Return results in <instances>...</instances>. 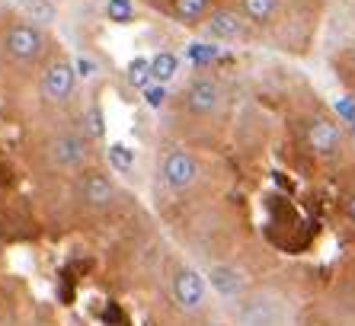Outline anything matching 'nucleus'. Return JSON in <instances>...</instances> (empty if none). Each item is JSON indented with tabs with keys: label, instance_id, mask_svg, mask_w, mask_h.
<instances>
[{
	"label": "nucleus",
	"instance_id": "6",
	"mask_svg": "<svg viewBox=\"0 0 355 326\" xmlns=\"http://www.w3.org/2000/svg\"><path fill=\"white\" fill-rule=\"evenodd\" d=\"M74 61H64V58H55V61H49L45 65V71H42V96L49 99V103H64V99H71V93H74Z\"/></svg>",
	"mask_w": 355,
	"mask_h": 326
},
{
	"label": "nucleus",
	"instance_id": "16",
	"mask_svg": "<svg viewBox=\"0 0 355 326\" xmlns=\"http://www.w3.org/2000/svg\"><path fill=\"white\" fill-rule=\"evenodd\" d=\"M26 17L33 19V26H49L58 19V7L51 0H26Z\"/></svg>",
	"mask_w": 355,
	"mask_h": 326
},
{
	"label": "nucleus",
	"instance_id": "20",
	"mask_svg": "<svg viewBox=\"0 0 355 326\" xmlns=\"http://www.w3.org/2000/svg\"><path fill=\"white\" fill-rule=\"evenodd\" d=\"M106 17L119 26L132 23L135 19V0H106Z\"/></svg>",
	"mask_w": 355,
	"mask_h": 326
},
{
	"label": "nucleus",
	"instance_id": "24",
	"mask_svg": "<svg viewBox=\"0 0 355 326\" xmlns=\"http://www.w3.org/2000/svg\"><path fill=\"white\" fill-rule=\"evenodd\" d=\"M346 208H349V218H352V221H355V196H352V198H349V205H346Z\"/></svg>",
	"mask_w": 355,
	"mask_h": 326
},
{
	"label": "nucleus",
	"instance_id": "3",
	"mask_svg": "<svg viewBox=\"0 0 355 326\" xmlns=\"http://www.w3.org/2000/svg\"><path fill=\"white\" fill-rule=\"evenodd\" d=\"M198 160L189 154V151H182V147H173V151H166L164 160H160V176L164 182L173 192H186V189L196 186L198 180Z\"/></svg>",
	"mask_w": 355,
	"mask_h": 326
},
{
	"label": "nucleus",
	"instance_id": "9",
	"mask_svg": "<svg viewBox=\"0 0 355 326\" xmlns=\"http://www.w3.org/2000/svg\"><path fill=\"white\" fill-rule=\"evenodd\" d=\"M304 138H307V147L314 154H336L339 144H343V131L339 125H333L330 119H311L304 128Z\"/></svg>",
	"mask_w": 355,
	"mask_h": 326
},
{
	"label": "nucleus",
	"instance_id": "8",
	"mask_svg": "<svg viewBox=\"0 0 355 326\" xmlns=\"http://www.w3.org/2000/svg\"><path fill=\"white\" fill-rule=\"evenodd\" d=\"M208 285L224 301H237V298L247 294V275H243V269L231 266V262H215L208 269Z\"/></svg>",
	"mask_w": 355,
	"mask_h": 326
},
{
	"label": "nucleus",
	"instance_id": "17",
	"mask_svg": "<svg viewBox=\"0 0 355 326\" xmlns=\"http://www.w3.org/2000/svg\"><path fill=\"white\" fill-rule=\"evenodd\" d=\"M125 77H128V83H132V87H141V90H148L150 83V58H132V61H128V67H125Z\"/></svg>",
	"mask_w": 355,
	"mask_h": 326
},
{
	"label": "nucleus",
	"instance_id": "27",
	"mask_svg": "<svg viewBox=\"0 0 355 326\" xmlns=\"http://www.w3.org/2000/svg\"><path fill=\"white\" fill-rule=\"evenodd\" d=\"M352 128H355V122H352Z\"/></svg>",
	"mask_w": 355,
	"mask_h": 326
},
{
	"label": "nucleus",
	"instance_id": "11",
	"mask_svg": "<svg viewBox=\"0 0 355 326\" xmlns=\"http://www.w3.org/2000/svg\"><path fill=\"white\" fill-rule=\"evenodd\" d=\"M202 29H205L208 39L227 42V39H237V35L243 33V19H240L237 10H211L205 17V23H202Z\"/></svg>",
	"mask_w": 355,
	"mask_h": 326
},
{
	"label": "nucleus",
	"instance_id": "25",
	"mask_svg": "<svg viewBox=\"0 0 355 326\" xmlns=\"http://www.w3.org/2000/svg\"><path fill=\"white\" fill-rule=\"evenodd\" d=\"M7 3H13V7H26V0H7Z\"/></svg>",
	"mask_w": 355,
	"mask_h": 326
},
{
	"label": "nucleus",
	"instance_id": "15",
	"mask_svg": "<svg viewBox=\"0 0 355 326\" xmlns=\"http://www.w3.org/2000/svg\"><path fill=\"white\" fill-rule=\"evenodd\" d=\"M208 3L211 0H173V13L180 23H198L208 17Z\"/></svg>",
	"mask_w": 355,
	"mask_h": 326
},
{
	"label": "nucleus",
	"instance_id": "2",
	"mask_svg": "<svg viewBox=\"0 0 355 326\" xmlns=\"http://www.w3.org/2000/svg\"><path fill=\"white\" fill-rule=\"evenodd\" d=\"M45 154H49L51 166H58V170H80L90 160V144L83 138V131H61L49 141Z\"/></svg>",
	"mask_w": 355,
	"mask_h": 326
},
{
	"label": "nucleus",
	"instance_id": "22",
	"mask_svg": "<svg viewBox=\"0 0 355 326\" xmlns=\"http://www.w3.org/2000/svg\"><path fill=\"white\" fill-rule=\"evenodd\" d=\"M144 103H148L150 109H160L166 103V87L164 83H150L148 90H144Z\"/></svg>",
	"mask_w": 355,
	"mask_h": 326
},
{
	"label": "nucleus",
	"instance_id": "13",
	"mask_svg": "<svg viewBox=\"0 0 355 326\" xmlns=\"http://www.w3.org/2000/svg\"><path fill=\"white\" fill-rule=\"evenodd\" d=\"M279 10V0H240V13L250 23H269Z\"/></svg>",
	"mask_w": 355,
	"mask_h": 326
},
{
	"label": "nucleus",
	"instance_id": "7",
	"mask_svg": "<svg viewBox=\"0 0 355 326\" xmlns=\"http://www.w3.org/2000/svg\"><path fill=\"white\" fill-rule=\"evenodd\" d=\"M186 109L196 115H215L224 103V93H221V83L211 80V77H196V80L186 87Z\"/></svg>",
	"mask_w": 355,
	"mask_h": 326
},
{
	"label": "nucleus",
	"instance_id": "21",
	"mask_svg": "<svg viewBox=\"0 0 355 326\" xmlns=\"http://www.w3.org/2000/svg\"><path fill=\"white\" fill-rule=\"evenodd\" d=\"M74 74L77 77H83V80H93V77L99 74V65L93 61L90 55H77L74 58Z\"/></svg>",
	"mask_w": 355,
	"mask_h": 326
},
{
	"label": "nucleus",
	"instance_id": "14",
	"mask_svg": "<svg viewBox=\"0 0 355 326\" xmlns=\"http://www.w3.org/2000/svg\"><path fill=\"white\" fill-rule=\"evenodd\" d=\"M106 157H109V166L116 173H122V176H128L135 170V151L128 144H122V141H112L106 147Z\"/></svg>",
	"mask_w": 355,
	"mask_h": 326
},
{
	"label": "nucleus",
	"instance_id": "5",
	"mask_svg": "<svg viewBox=\"0 0 355 326\" xmlns=\"http://www.w3.org/2000/svg\"><path fill=\"white\" fill-rule=\"evenodd\" d=\"M42 49H45V33L33 23L10 26L7 35H3V51L13 61H33V58L42 55Z\"/></svg>",
	"mask_w": 355,
	"mask_h": 326
},
{
	"label": "nucleus",
	"instance_id": "26",
	"mask_svg": "<svg viewBox=\"0 0 355 326\" xmlns=\"http://www.w3.org/2000/svg\"><path fill=\"white\" fill-rule=\"evenodd\" d=\"M0 326H3V320H0Z\"/></svg>",
	"mask_w": 355,
	"mask_h": 326
},
{
	"label": "nucleus",
	"instance_id": "4",
	"mask_svg": "<svg viewBox=\"0 0 355 326\" xmlns=\"http://www.w3.org/2000/svg\"><path fill=\"white\" fill-rule=\"evenodd\" d=\"M170 291H173L176 307H182L186 314H196V310H202L208 304V278L198 275V272L189 269V266H182V269L173 275Z\"/></svg>",
	"mask_w": 355,
	"mask_h": 326
},
{
	"label": "nucleus",
	"instance_id": "18",
	"mask_svg": "<svg viewBox=\"0 0 355 326\" xmlns=\"http://www.w3.org/2000/svg\"><path fill=\"white\" fill-rule=\"evenodd\" d=\"M218 55H221V49H218V45H208V42H192V45H186V61L196 67L211 65Z\"/></svg>",
	"mask_w": 355,
	"mask_h": 326
},
{
	"label": "nucleus",
	"instance_id": "19",
	"mask_svg": "<svg viewBox=\"0 0 355 326\" xmlns=\"http://www.w3.org/2000/svg\"><path fill=\"white\" fill-rule=\"evenodd\" d=\"M103 135H106V125H103V109L90 106L87 112H83V138L99 141Z\"/></svg>",
	"mask_w": 355,
	"mask_h": 326
},
{
	"label": "nucleus",
	"instance_id": "12",
	"mask_svg": "<svg viewBox=\"0 0 355 326\" xmlns=\"http://www.w3.org/2000/svg\"><path fill=\"white\" fill-rule=\"evenodd\" d=\"M176 71H180V58L173 55V51H160V55L150 58V80L154 83H170L176 77Z\"/></svg>",
	"mask_w": 355,
	"mask_h": 326
},
{
	"label": "nucleus",
	"instance_id": "10",
	"mask_svg": "<svg viewBox=\"0 0 355 326\" xmlns=\"http://www.w3.org/2000/svg\"><path fill=\"white\" fill-rule=\"evenodd\" d=\"M77 192H80V198L87 205H93V208H103V205H109L112 198H116L119 189H116V182H112V176L90 170L87 176H80V182H77Z\"/></svg>",
	"mask_w": 355,
	"mask_h": 326
},
{
	"label": "nucleus",
	"instance_id": "1",
	"mask_svg": "<svg viewBox=\"0 0 355 326\" xmlns=\"http://www.w3.org/2000/svg\"><path fill=\"white\" fill-rule=\"evenodd\" d=\"M288 320H291L288 298L279 291L247 294L237 314L240 326H288Z\"/></svg>",
	"mask_w": 355,
	"mask_h": 326
},
{
	"label": "nucleus",
	"instance_id": "23",
	"mask_svg": "<svg viewBox=\"0 0 355 326\" xmlns=\"http://www.w3.org/2000/svg\"><path fill=\"white\" fill-rule=\"evenodd\" d=\"M336 112H339V119H346V122H355V99H352V96H339V99H336Z\"/></svg>",
	"mask_w": 355,
	"mask_h": 326
}]
</instances>
